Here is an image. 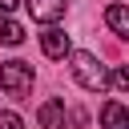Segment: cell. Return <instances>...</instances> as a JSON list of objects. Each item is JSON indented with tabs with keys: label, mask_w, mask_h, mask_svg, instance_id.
Listing matches in <instances>:
<instances>
[{
	"label": "cell",
	"mask_w": 129,
	"mask_h": 129,
	"mask_svg": "<svg viewBox=\"0 0 129 129\" xmlns=\"http://www.w3.org/2000/svg\"><path fill=\"white\" fill-rule=\"evenodd\" d=\"M69 56V69H73V77H77V85L85 89V93H105L109 89V69L93 56V52H64Z\"/></svg>",
	"instance_id": "cell-1"
},
{
	"label": "cell",
	"mask_w": 129,
	"mask_h": 129,
	"mask_svg": "<svg viewBox=\"0 0 129 129\" xmlns=\"http://www.w3.org/2000/svg\"><path fill=\"white\" fill-rule=\"evenodd\" d=\"M0 89H4L8 97L24 101V97L32 93V64H24V60H4V64H0Z\"/></svg>",
	"instance_id": "cell-2"
},
{
	"label": "cell",
	"mask_w": 129,
	"mask_h": 129,
	"mask_svg": "<svg viewBox=\"0 0 129 129\" xmlns=\"http://www.w3.org/2000/svg\"><path fill=\"white\" fill-rule=\"evenodd\" d=\"M40 48H44V56L60 60V56L69 52V32H64L60 24H44V32H40Z\"/></svg>",
	"instance_id": "cell-3"
},
{
	"label": "cell",
	"mask_w": 129,
	"mask_h": 129,
	"mask_svg": "<svg viewBox=\"0 0 129 129\" xmlns=\"http://www.w3.org/2000/svg\"><path fill=\"white\" fill-rule=\"evenodd\" d=\"M64 4H69V0H28V12H32V20H40V24H56V20L64 16Z\"/></svg>",
	"instance_id": "cell-4"
},
{
	"label": "cell",
	"mask_w": 129,
	"mask_h": 129,
	"mask_svg": "<svg viewBox=\"0 0 129 129\" xmlns=\"http://www.w3.org/2000/svg\"><path fill=\"white\" fill-rule=\"evenodd\" d=\"M36 121H40L44 129H60V125H64V101H44L40 113H36Z\"/></svg>",
	"instance_id": "cell-5"
},
{
	"label": "cell",
	"mask_w": 129,
	"mask_h": 129,
	"mask_svg": "<svg viewBox=\"0 0 129 129\" xmlns=\"http://www.w3.org/2000/svg\"><path fill=\"white\" fill-rule=\"evenodd\" d=\"M101 121H105V129H129V113H125V105H121V101H105Z\"/></svg>",
	"instance_id": "cell-6"
},
{
	"label": "cell",
	"mask_w": 129,
	"mask_h": 129,
	"mask_svg": "<svg viewBox=\"0 0 129 129\" xmlns=\"http://www.w3.org/2000/svg\"><path fill=\"white\" fill-rule=\"evenodd\" d=\"M105 24H109L117 36H129V8H125V4H109V8H105Z\"/></svg>",
	"instance_id": "cell-7"
},
{
	"label": "cell",
	"mask_w": 129,
	"mask_h": 129,
	"mask_svg": "<svg viewBox=\"0 0 129 129\" xmlns=\"http://www.w3.org/2000/svg\"><path fill=\"white\" fill-rule=\"evenodd\" d=\"M0 44H8V48H16V44H24V28L8 16V12H0Z\"/></svg>",
	"instance_id": "cell-8"
},
{
	"label": "cell",
	"mask_w": 129,
	"mask_h": 129,
	"mask_svg": "<svg viewBox=\"0 0 129 129\" xmlns=\"http://www.w3.org/2000/svg\"><path fill=\"white\" fill-rule=\"evenodd\" d=\"M109 85H113L117 93H125V89H129V69H113V73H109Z\"/></svg>",
	"instance_id": "cell-9"
},
{
	"label": "cell",
	"mask_w": 129,
	"mask_h": 129,
	"mask_svg": "<svg viewBox=\"0 0 129 129\" xmlns=\"http://www.w3.org/2000/svg\"><path fill=\"white\" fill-rule=\"evenodd\" d=\"M0 129H24V121L16 113H0Z\"/></svg>",
	"instance_id": "cell-10"
},
{
	"label": "cell",
	"mask_w": 129,
	"mask_h": 129,
	"mask_svg": "<svg viewBox=\"0 0 129 129\" xmlns=\"http://www.w3.org/2000/svg\"><path fill=\"white\" fill-rule=\"evenodd\" d=\"M16 8V0H0V12H12Z\"/></svg>",
	"instance_id": "cell-11"
}]
</instances>
